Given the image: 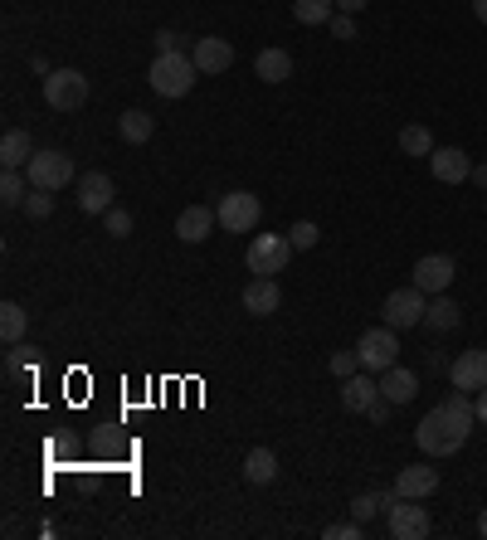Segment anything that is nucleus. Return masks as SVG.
I'll use <instances>...</instances> for the list:
<instances>
[{"instance_id":"9b49d317","label":"nucleus","mask_w":487,"mask_h":540,"mask_svg":"<svg viewBox=\"0 0 487 540\" xmlns=\"http://www.w3.org/2000/svg\"><path fill=\"white\" fill-rule=\"evenodd\" d=\"M449 380L453 390H463V395H478L487 385V351L483 346H473V351H458V360L449 365Z\"/></svg>"},{"instance_id":"a18cd8bd","label":"nucleus","mask_w":487,"mask_h":540,"mask_svg":"<svg viewBox=\"0 0 487 540\" xmlns=\"http://www.w3.org/2000/svg\"><path fill=\"white\" fill-rule=\"evenodd\" d=\"M483 210H487V200H483Z\"/></svg>"},{"instance_id":"c85d7f7f","label":"nucleus","mask_w":487,"mask_h":540,"mask_svg":"<svg viewBox=\"0 0 487 540\" xmlns=\"http://www.w3.org/2000/svg\"><path fill=\"white\" fill-rule=\"evenodd\" d=\"M390 502H395V492H361V497L351 502V516L366 526V521H375L380 511H390Z\"/></svg>"},{"instance_id":"f8f14e48","label":"nucleus","mask_w":487,"mask_h":540,"mask_svg":"<svg viewBox=\"0 0 487 540\" xmlns=\"http://www.w3.org/2000/svg\"><path fill=\"white\" fill-rule=\"evenodd\" d=\"M113 176L108 171H88V176H78V210L83 215H108L113 210Z\"/></svg>"},{"instance_id":"a878e982","label":"nucleus","mask_w":487,"mask_h":540,"mask_svg":"<svg viewBox=\"0 0 487 540\" xmlns=\"http://www.w3.org/2000/svg\"><path fill=\"white\" fill-rule=\"evenodd\" d=\"M30 375H35V346H20V341H15V346L5 351V380L20 385V380H30Z\"/></svg>"},{"instance_id":"2eb2a0df","label":"nucleus","mask_w":487,"mask_h":540,"mask_svg":"<svg viewBox=\"0 0 487 540\" xmlns=\"http://www.w3.org/2000/svg\"><path fill=\"white\" fill-rule=\"evenodd\" d=\"M439 492V468H429V463H410V468L395 472V497H414V502H424V497H434Z\"/></svg>"},{"instance_id":"bb28decb","label":"nucleus","mask_w":487,"mask_h":540,"mask_svg":"<svg viewBox=\"0 0 487 540\" xmlns=\"http://www.w3.org/2000/svg\"><path fill=\"white\" fill-rule=\"evenodd\" d=\"M337 0H293V20L298 25H332Z\"/></svg>"},{"instance_id":"4468645a","label":"nucleus","mask_w":487,"mask_h":540,"mask_svg":"<svg viewBox=\"0 0 487 540\" xmlns=\"http://www.w3.org/2000/svg\"><path fill=\"white\" fill-rule=\"evenodd\" d=\"M375 399H380V380H375L371 370H356V375L341 380V409L346 414H366Z\"/></svg>"},{"instance_id":"ea45409f","label":"nucleus","mask_w":487,"mask_h":540,"mask_svg":"<svg viewBox=\"0 0 487 540\" xmlns=\"http://www.w3.org/2000/svg\"><path fill=\"white\" fill-rule=\"evenodd\" d=\"M371 0H337V10H346V15H356V10H366Z\"/></svg>"},{"instance_id":"f704fd0d","label":"nucleus","mask_w":487,"mask_h":540,"mask_svg":"<svg viewBox=\"0 0 487 540\" xmlns=\"http://www.w3.org/2000/svg\"><path fill=\"white\" fill-rule=\"evenodd\" d=\"M361 531H366V526H361V521L351 516V521H337V526H327V540H361Z\"/></svg>"},{"instance_id":"393cba45","label":"nucleus","mask_w":487,"mask_h":540,"mask_svg":"<svg viewBox=\"0 0 487 540\" xmlns=\"http://www.w3.org/2000/svg\"><path fill=\"white\" fill-rule=\"evenodd\" d=\"M25 326H30V312L20 302H0V341L5 346H15L25 336Z\"/></svg>"},{"instance_id":"423d86ee","label":"nucleus","mask_w":487,"mask_h":540,"mask_svg":"<svg viewBox=\"0 0 487 540\" xmlns=\"http://www.w3.org/2000/svg\"><path fill=\"white\" fill-rule=\"evenodd\" d=\"M215 215L225 224V234H254L263 219V205H259V195H249V190H229V195H220Z\"/></svg>"},{"instance_id":"4be33fe9","label":"nucleus","mask_w":487,"mask_h":540,"mask_svg":"<svg viewBox=\"0 0 487 540\" xmlns=\"http://www.w3.org/2000/svg\"><path fill=\"white\" fill-rule=\"evenodd\" d=\"M458 322H463V307L453 302L449 292L429 297V312H424V326H429V331H453Z\"/></svg>"},{"instance_id":"e433bc0d","label":"nucleus","mask_w":487,"mask_h":540,"mask_svg":"<svg viewBox=\"0 0 487 540\" xmlns=\"http://www.w3.org/2000/svg\"><path fill=\"white\" fill-rule=\"evenodd\" d=\"M151 44H156V54H171V49H181V35H176V30H156Z\"/></svg>"},{"instance_id":"79ce46f5","label":"nucleus","mask_w":487,"mask_h":540,"mask_svg":"<svg viewBox=\"0 0 487 540\" xmlns=\"http://www.w3.org/2000/svg\"><path fill=\"white\" fill-rule=\"evenodd\" d=\"M473 15H478V20L487 25V0H473Z\"/></svg>"},{"instance_id":"5701e85b","label":"nucleus","mask_w":487,"mask_h":540,"mask_svg":"<svg viewBox=\"0 0 487 540\" xmlns=\"http://www.w3.org/2000/svg\"><path fill=\"white\" fill-rule=\"evenodd\" d=\"M117 132H122V142L147 146V142H151V132H156V122H151V112H142V108H127V112H122V117H117Z\"/></svg>"},{"instance_id":"39448f33","label":"nucleus","mask_w":487,"mask_h":540,"mask_svg":"<svg viewBox=\"0 0 487 540\" xmlns=\"http://www.w3.org/2000/svg\"><path fill=\"white\" fill-rule=\"evenodd\" d=\"M25 171H30V185H35V190H64V185L74 180V156L59 151V146H44V151L30 156Z\"/></svg>"},{"instance_id":"473e14b6","label":"nucleus","mask_w":487,"mask_h":540,"mask_svg":"<svg viewBox=\"0 0 487 540\" xmlns=\"http://www.w3.org/2000/svg\"><path fill=\"white\" fill-rule=\"evenodd\" d=\"M327 370H332L337 380H346V375H356V370H361V356H356V351H332Z\"/></svg>"},{"instance_id":"412c9836","label":"nucleus","mask_w":487,"mask_h":540,"mask_svg":"<svg viewBox=\"0 0 487 540\" xmlns=\"http://www.w3.org/2000/svg\"><path fill=\"white\" fill-rule=\"evenodd\" d=\"M254 73H259L263 83H288V78H293V54H288V49H259Z\"/></svg>"},{"instance_id":"58836bf2","label":"nucleus","mask_w":487,"mask_h":540,"mask_svg":"<svg viewBox=\"0 0 487 540\" xmlns=\"http://www.w3.org/2000/svg\"><path fill=\"white\" fill-rule=\"evenodd\" d=\"M473 409H478V424H487V385L478 390V399H473Z\"/></svg>"},{"instance_id":"f257e3e1","label":"nucleus","mask_w":487,"mask_h":540,"mask_svg":"<svg viewBox=\"0 0 487 540\" xmlns=\"http://www.w3.org/2000/svg\"><path fill=\"white\" fill-rule=\"evenodd\" d=\"M473 424H478V409L463 399V390H453L444 404H434V409L419 419L414 443H419L424 458H449V453H458V448L473 438Z\"/></svg>"},{"instance_id":"1a4fd4ad","label":"nucleus","mask_w":487,"mask_h":540,"mask_svg":"<svg viewBox=\"0 0 487 540\" xmlns=\"http://www.w3.org/2000/svg\"><path fill=\"white\" fill-rule=\"evenodd\" d=\"M385 531H390V540H424L429 536V511L414 497H395L385 511Z\"/></svg>"},{"instance_id":"cd10ccee","label":"nucleus","mask_w":487,"mask_h":540,"mask_svg":"<svg viewBox=\"0 0 487 540\" xmlns=\"http://www.w3.org/2000/svg\"><path fill=\"white\" fill-rule=\"evenodd\" d=\"M400 151H405V156H434V132L419 127V122L400 127Z\"/></svg>"},{"instance_id":"b1692460","label":"nucleus","mask_w":487,"mask_h":540,"mask_svg":"<svg viewBox=\"0 0 487 540\" xmlns=\"http://www.w3.org/2000/svg\"><path fill=\"white\" fill-rule=\"evenodd\" d=\"M278 477V458H273V448H254L249 458H244V482H254V487H268Z\"/></svg>"},{"instance_id":"c756f323","label":"nucleus","mask_w":487,"mask_h":540,"mask_svg":"<svg viewBox=\"0 0 487 540\" xmlns=\"http://www.w3.org/2000/svg\"><path fill=\"white\" fill-rule=\"evenodd\" d=\"M25 195H30L25 176H20V171H5V180H0V205L15 210V205H25Z\"/></svg>"},{"instance_id":"4c0bfd02","label":"nucleus","mask_w":487,"mask_h":540,"mask_svg":"<svg viewBox=\"0 0 487 540\" xmlns=\"http://www.w3.org/2000/svg\"><path fill=\"white\" fill-rule=\"evenodd\" d=\"M390 409H395V404H390V399L380 395V399L371 404V409H366V414H371V424H385V419H390Z\"/></svg>"},{"instance_id":"0eeeda50","label":"nucleus","mask_w":487,"mask_h":540,"mask_svg":"<svg viewBox=\"0 0 487 540\" xmlns=\"http://www.w3.org/2000/svg\"><path fill=\"white\" fill-rule=\"evenodd\" d=\"M424 312H429V292H419L410 283V288H395L390 297H385V307H380V322L395 326V331H410V326L424 322Z\"/></svg>"},{"instance_id":"aec40b11","label":"nucleus","mask_w":487,"mask_h":540,"mask_svg":"<svg viewBox=\"0 0 487 540\" xmlns=\"http://www.w3.org/2000/svg\"><path fill=\"white\" fill-rule=\"evenodd\" d=\"M30 156H35V146H30V132L10 127V132L0 137V166H5V171H20V166H30Z\"/></svg>"},{"instance_id":"f03ea898","label":"nucleus","mask_w":487,"mask_h":540,"mask_svg":"<svg viewBox=\"0 0 487 540\" xmlns=\"http://www.w3.org/2000/svg\"><path fill=\"white\" fill-rule=\"evenodd\" d=\"M195 59H186V49H171V54H156L147 69V83L161 93V98H186L195 88Z\"/></svg>"},{"instance_id":"c03bdc74","label":"nucleus","mask_w":487,"mask_h":540,"mask_svg":"<svg viewBox=\"0 0 487 540\" xmlns=\"http://www.w3.org/2000/svg\"><path fill=\"white\" fill-rule=\"evenodd\" d=\"M478 536L487 540V506H483V516H478Z\"/></svg>"},{"instance_id":"2f4dec72","label":"nucleus","mask_w":487,"mask_h":540,"mask_svg":"<svg viewBox=\"0 0 487 540\" xmlns=\"http://www.w3.org/2000/svg\"><path fill=\"white\" fill-rule=\"evenodd\" d=\"M288 239H293V249H317V239H322V229H317L312 219H298V224L288 229Z\"/></svg>"},{"instance_id":"dca6fc26","label":"nucleus","mask_w":487,"mask_h":540,"mask_svg":"<svg viewBox=\"0 0 487 540\" xmlns=\"http://www.w3.org/2000/svg\"><path fill=\"white\" fill-rule=\"evenodd\" d=\"M215 224H220V215H215L210 205H186V210L176 215V234H181L186 244H205V239L215 234Z\"/></svg>"},{"instance_id":"20e7f679","label":"nucleus","mask_w":487,"mask_h":540,"mask_svg":"<svg viewBox=\"0 0 487 540\" xmlns=\"http://www.w3.org/2000/svg\"><path fill=\"white\" fill-rule=\"evenodd\" d=\"M356 356H361V370H390V365H400V331L395 326H371L361 341H356Z\"/></svg>"},{"instance_id":"c9c22d12","label":"nucleus","mask_w":487,"mask_h":540,"mask_svg":"<svg viewBox=\"0 0 487 540\" xmlns=\"http://www.w3.org/2000/svg\"><path fill=\"white\" fill-rule=\"evenodd\" d=\"M327 30H332V39H356V20H351V15H346V10H337V15H332V25H327Z\"/></svg>"},{"instance_id":"37998d69","label":"nucleus","mask_w":487,"mask_h":540,"mask_svg":"<svg viewBox=\"0 0 487 540\" xmlns=\"http://www.w3.org/2000/svg\"><path fill=\"white\" fill-rule=\"evenodd\" d=\"M473 180H478V185H487V166H473Z\"/></svg>"},{"instance_id":"6e6552de","label":"nucleus","mask_w":487,"mask_h":540,"mask_svg":"<svg viewBox=\"0 0 487 540\" xmlns=\"http://www.w3.org/2000/svg\"><path fill=\"white\" fill-rule=\"evenodd\" d=\"M44 103L54 112H78L88 103V78L78 69H54L44 78Z\"/></svg>"},{"instance_id":"6ab92c4d","label":"nucleus","mask_w":487,"mask_h":540,"mask_svg":"<svg viewBox=\"0 0 487 540\" xmlns=\"http://www.w3.org/2000/svg\"><path fill=\"white\" fill-rule=\"evenodd\" d=\"M380 395L390 399L395 409H400V404H410V399L419 395V375H414V370H405V365H390V370H380Z\"/></svg>"},{"instance_id":"ddd939ff","label":"nucleus","mask_w":487,"mask_h":540,"mask_svg":"<svg viewBox=\"0 0 487 540\" xmlns=\"http://www.w3.org/2000/svg\"><path fill=\"white\" fill-rule=\"evenodd\" d=\"M429 171H434V180H444V185H463V180H473V161H468L463 146H434Z\"/></svg>"},{"instance_id":"a211bd4d","label":"nucleus","mask_w":487,"mask_h":540,"mask_svg":"<svg viewBox=\"0 0 487 540\" xmlns=\"http://www.w3.org/2000/svg\"><path fill=\"white\" fill-rule=\"evenodd\" d=\"M283 307V288L273 283V278H254L249 288H244V312L249 317H273Z\"/></svg>"},{"instance_id":"72a5a7b5","label":"nucleus","mask_w":487,"mask_h":540,"mask_svg":"<svg viewBox=\"0 0 487 540\" xmlns=\"http://www.w3.org/2000/svg\"><path fill=\"white\" fill-rule=\"evenodd\" d=\"M103 219H108V234H113V239H127V234H132V215H127V210H117L113 205Z\"/></svg>"},{"instance_id":"f3484780","label":"nucleus","mask_w":487,"mask_h":540,"mask_svg":"<svg viewBox=\"0 0 487 540\" xmlns=\"http://www.w3.org/2000/svg\"><path fill=\"white\" fill-rule=\"evenodd\" d=\"M195 69L200 73H225L229 64H234V44L229 39H220V35H205V39H195Z\"/></svg>"},{"instance_id":"9d476101","label":"nucleus","mask_w":487,"mask_h":540,"mask_svg":"<svg viewBox=\"0 0 487 540\" xmlns=\"http://www.w3.org/2000/svg\"><path fill=\"white\" fill-rule=\"evenodd\" d=\"M453 278H458V263H453L449 253H424V258L414 263V273H410V283H414L419 292H429V297L449 292Z\"/></svg>"},{"instance_id":"7ed1b4c3","label":"nucleus","mask_w":487,"mask_h":540,"mask_svg":"<svg viewBox=\"0 0 487 540\" xmlns=\"http://www.w3.org/2000/svg\"><path fill=\"white\" fill-rule=\"evenodd\" d=\"M288 258H293V239H288V234H254V244H249V253H244V263H249L254 278L283 273Z\"/></svg>"},{"instance_id":"7c9ffc66","label":"nucleus","mask_w":487,"mask_h":540,"mask_svg":"<svg viewBox=\"0 0 487 540\" xmlns=\"http://www.w3.org/2000/svg\"><path fill=\"white\" fill-rule=\"evenodd\" d=\"M30 219H49L54 215V190H35V195H25V205H20Z\"/></svg>"},{"instance_id":"a19ab883","label":"nucleus","mask_w":487,"mask_h":540,"mask_svg":"<svg viewBox=\"0 0 487 540\" xmlns=\"http://www.w3.org/2000/svg\"><path fill=\"white\" fill-rule=\"evenodd\" d=\"M30 69H35V73H44V78L54 73V69H49V59H44V54H30Z\"/></svg>"}]
</instances>
